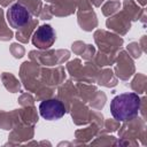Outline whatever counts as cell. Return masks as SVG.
Returning <instances> with one entry per match:
<instances>
[{"mask_svg": "<svg viewBox=\"0 0 147 147\" xmlns=\"http://www.w3.org/2000/svg\"><path fill=\"white\" fill-rule=\"evenodd\" d=\"M141 107V99L137 93H122L110 102L111 116L117 121H129L136 117Z\"/></svg>", "mask_w": 147, "mask_h": 147, "instance_id": "6da1fadb", "label": "cell"}, {"mask_svg": "<svg viewBox=\"0 0 147 147\" xmlns=\"http://www.w3.org/2000/svg\"><path fill=\"white\" fill-rule=\"evenodd\" d=\"M32 20V14L30 9L21 3L16 2L9 7L7 10V21L14 29H22L25 25H28Z\"/></svg>", "mask_w": 147, "mask_h": 147, "instance_id": "7a4b0ae2", "label": "cell"}, {"mask_svg": "<svg viewBox=\"0 0 147 147\" xmlns=\"http://www.w3.org/2000/svg\"><path fill=\"white\" fill-rule=\"evenodd\" d=\"M65 106L59 99H47L40 102L39 113L40 116L47 121L60 119L65 114Z\"/></svg>", "mask_w": 147, "mask_h": 147, "instance_id": "3957f363", "label": "cell"}, {"mask_svg": "<svg viewBox=\"0 0 147 147\" xmlns=\"http://www.w3.org/2000/svg\"><path fill=\"white\" fill-rule=\"evenodd\" d=\"M56 34L54 29L49 24L40 25L32 36V44L39 49H47L49 48L55 41Z\"/></svg>", "mask_w": 147, "mask_h": 147, "instance_id": "277c9868", "label": "cell"}]
</instances>
